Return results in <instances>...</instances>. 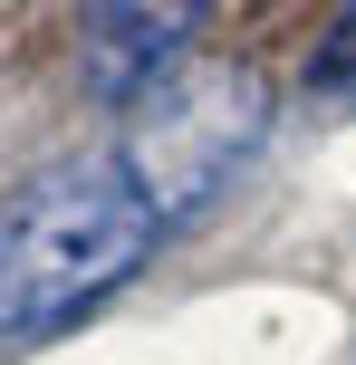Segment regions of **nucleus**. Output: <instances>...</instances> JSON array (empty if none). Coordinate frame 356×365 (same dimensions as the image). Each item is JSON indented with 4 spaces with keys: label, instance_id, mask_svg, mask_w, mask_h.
<instances>
[{
    "label": "nucleus",
    "instance_id": "1",
    "mask_svg": "<svg viewBox=\"0 0 356 365\" xmlns=\"http://www.w3.org/2000/svg\"><path fill=\"white\" fill-rule=\"evenodd\" d=\"M154 231H164V202L126 154H77L29 192H10L0 202V346H29L77 308H96L106 289H126Z\"/></svg>",
    "mask_w": 356,
    "mask_h": 365
},
{
    "label": "nucleus",
    "instance_id": "2",
    "mask_svg": "<svg viewBox=\"0 0 356 365\" xmlns=\"http://www.w3.org/2000/svg\"><path fill=\"white\" fill-rule=\"evenodd\" d=\"M203 19H212V0H77V68L106 106L154 96Z\"/></svg>",
    "mask_w": 356,
    "mask_h": 365
},
{
    "label": "nucleus",
    "instance_id": "3",
    "mask_svg": "<svg viewBox=\"0 0 356 365\" xmlns=\"http://www.w3.org/2000/svg\"><path fill=\"white\" fill-rule=\"evenodd\" d=\"M308 96H356V0L327 19L318 48H308Z\"/></svg>",
    "mask_w": 356,
    "mask_h": 365
}]
</instances>
